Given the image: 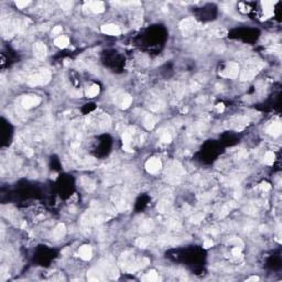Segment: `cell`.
Masks as SVG:
<instances>
[{
  "label": "cell",
  "instance_id": "obj_12",
  "mask_svg": "<svg viewBox=\"0 0 282 282\" xmlns=\"http://www.w3.org/2000/svg\"><path fill=\"white\" fill-rule=\"evenodd\" d=\"M98 93H99V86L96 85V84H94V85L90 86V87L86 90V96L93 98V97L97 96Z\"/></svg>",
  "mask_w": 282,
  "mask_h": 282
},
{
  "label": "cell",
  "instance_id": "obj_9",
  "mask_svg": "<svg viewBox=\"0 0 282 282\" xmlns=\"http://www.w3.org/2000/svg\"><path fill=\"white\" fill-rule=\"evenodd\" d=\"M54 43H55V45L59 46V48L64 49V48H66V46L69 44V38H67V37L61 35V37H59V38H56V39H55Z\"/></svg>",
  "mask_w": 282,
  "mask_h": 282
},
{
  "label": "cell",
  "instance_id": "obj_20",
  "mask_svg": "<svg viewBox=\"0 0 282 282\" xmlns=\"http://www.w3.org/2000/svg\"><path fill=\"white\" fill-rule=\"evenodd\" d=\"M72 6H73V3L71 1H63V3H61V7L64 10H69L72 8Z\"/></svg>",
  "mask_w": 282,
  "mask_h": 282
},
{
  "label": "cell",
  "instance_id": "obj_18",
  "mask_svg": "<svg viewBox=\"0 0 282 282\" xmlns=\"http://www.w3.org/2000/svg\"><path fill=\"white\" fill-rule=\"evenodd\" d=\"M171 139H172V138H171V135L169 132H164V133H162V136H161V141L164 143L171 142Z\"/></svg>",
  "mask_w": 282,
  "mask_h": 282
},
{
  "label": "cell",
  "instance_id": "obj_1",
  "mask_svg": "<svg viewBox=\"0 0 282 282\" xmlns=\"http://www.w3.org/2000/svg\"><path fill=\"white\" fill-rule=\"evenodd\" d=\"M50 78H51V73L48 71V69H43V71H41L40 73L31 76V77L28 79V83L32 86L43 85V84H46V83L50 80Z\"/></svg>",
  "mask_w": 282,
  "mask_h": 282
},
{
  "label": "cell",
  "instance_id": "obj_21",
  "mask_svg": "<svg viewBox=\"0 0 282 282\" xmlns=\"http://www.w3.org/2000/svg\"><path fill=\"white\" fill-rule=\"evenodd\" d=\"M232 254H233V256H234V257H236V258H239V257H241V250H240V248H238V247H235L234 249H233V251H232Z\"/></svg>",
  "mask_w": 282,
  "mask_h": 282
},
{
  "label": "cell",
  "instance_id": "obj_8",
  "mask_svg": "<svg viewBox=\"0 0 282 282\" xmlns=\"http://www.w3.org/2000/svg\"><path fill=\"white\" fill-rule=\"evenodd\" d=\"M268 132L272 135L273 137H278L281 133V124L280 122H273L268 128Z\"/></svg>",
  "mask_w": 282,
  "mask_h": 282
},
{
  "label": "cell",
  "instance_id": "obj_13",
  "mask_svg": "<svg viewBox=\"0 0 282 282\" xmlns=\"http://www.w3.org/2000/svg\"><path fill=\"white\" fill-rule=\"evenodd\" d=\"M180 27H181L182 29H185V30H190V29H192L193 27H195V21L191 18L185 19V20H183L181 23H180Z\"/></svg>",
  "mask_w": 282,
  "mask_h": 282
},
{
  "label": "cell",
  "instance_id": "obj_3",
  "mask_svg": "<svg viewBox=\"0 0 282 282\" xmlns=\"http://www.w3.org/2000/svg\"><path fill=\"white\" fill-rule=\"evenodd\" d=\"M161 167H162L161 161L156 158L149 159V160L147 161V163H146V169H147V171L150 173H156L161 169Z\"/></svg>",
  "mask_w": 282,
  "mask_h": 282
},
{
  "label": "cell",
  "instance_id": "obj_16",
  "mask_svg": "<svg viewBox=\"0 0 282 282\" xmlns=\"http://www.w3.org/2000/svg\"><path fill=\"white\" fill-rule=\"evenodd\" d=\"M274 159H275V156L272 151H268L266 154H264V163H267V164H269V165L272 164V163L274 162Z\"/></svg>",
  "mask_w": 282,
  "mask_h": 282
},
{
  "label": "cell",
  "instance_id": "obj_6",
  "mask_svg": "<svg viewBox=\"0 0 282 282\" xmlns=\"http://www.w3.org/2000/svg\"><path fill=\"white\" fill-rule=\"evenodd\" d=\"M33 52H34V55L38 59L42 60V59L45 58L46 55V46L43 43H41V42H38L33 46Z\"/></svg>",
  "mask_w": 282,
  "mask_h": 282
},
{
  "label": "cell",
  "instance_id": "obj_2",
  "mask_svg": "<svg viewBox=\"0 0 282 282\" xmlns=\"http://www.w3.org/2000/svg\"><path fill=\"white\" fill-rule=\"evenodd\" d=\"M239 73V66L236 63H229L227 65V67L225 69L224 73H222L223 76L225 77H229V78H236L238 76Z\"/></svg>",
  "mask_w": 282,
  "mask_h": 282
},
{
  "label": "cell",
  "instance_id": "obj_27",
  "mask_svg": "<svg viewBox=\"0 0 282 282\" xmlns=\"http://www.w3.org/2000/svg\"><path fill=\"white\" fill-rule=\"evenodd\" d=\"M212 246H213V241L212 240H206L204 243V247L205 248H209V247H212Z\"/></svg>",
  "mask_w": 282,
  "mask_h": 282
},
{
  "label": "cell",
  "instance_id": "obj_4",
  "mask_svg": "<svg viewBox=\"0 0 282 282\" xmlns=\"http://www.w3.org/2000/svg\"><path fill=\"white\" fill-rule=\"evenodd\" d=\"M40 101H41L40 97L34 96V95H30V96H25L24 98L22 99V103L21 104H22V106L24 108L29 109V108H32V107L38 106L40 104Z\"/></svg>",
  "mask_w": 282,
  "mask_h": 282
},
{
  "label": "cell",
  "instance_id": "obj_5",
  "mask_svg": "<svg viewBox=\"0 0 282 282\" xmlns=\"http://www.w3.org/2000/svg\"><path fill=\"white\" fill-rule=\"evenodd\" d=\"M101 32L106 33L108 35H119L121 33V30L119 29V27L115 24H105L101 27Z\"/></svg>",
  "mask_w": 282,
  "mask_h": 282
},
{
  "label": "cell",
  "instance_id": "obj_19",
  "mask_svg": "<svg viewBox=\"0 0 282 282\" xmlns=\"http://www.w3.org/2000/svg\"><path fill=\"white\" fill-rule=\"evenodd\" d=\"M147 279L150 280V281H156V280L159 279V277H158V274H156V271L152 270V271H150V272L147 274Z\"/></svg>",
  "mask_w": 282,
  "mask_h": 282
},
{
  "label": "cell",
  "instance_id": "obj_22",
  "mask_svg": "<svg viewBox=\"0 0 282 282\" xmlns=\"http://www.w3.org/2000/svg\"><path fill=\"white\" fill-rule=\"evenodd\" d=\"M62 33V27L61 25H56V27L53 28V30H52V34L53 35H59Z\"/></svg>",
  "mask_w": 282,
  "mask_h": 282
},
{
  "label": "cell",
  "instance_id": "obj_25",
  "mask_svg": "<svg viewBox=\"0 0 282 282\" xmlns=\"http://www.w3.org/2000/svg\"><path fill=\"white\" fill-rule=\"evenodd\" d=\"M224 104H218L217 106H216V109H217L218 112H222L223 110H224Z\"/></svg>",
  "mask_w": 282,
  "mask_h": 282
},
{
  "label": "cell",
  "instance_id": "obj_24",
  "mask_svg": "<svg viewBox=\"0 0 282 282\" xmlns=\"http://www.w3.org/2000/svg\"><path fill=\"white\" fill-rule=\"evenodd\" d=\"M226 33H227V31L225 30V29H218V30L216 31V34H217L218 37H224V35H226Z\"/></svg>",
  "mask_w": 282,
  "mask_h": 282
},
{
  "label": "cell",
  "instance_id": "obj_14",
  "mask_svg": "<svg viewBox=\"0 0 282 282\" xmlns=\"http://www.w3.org/2000/svg\"><path fill=\"white\" fill-rule=\"evenodd\" d=\"M131 103H132L131 96H129V95H124L121 98V104H120V106H121V108L126 109V108H128L129 106L131 105Z\"/></svg>",
  "mask_w": 282,
  "mask_h": 282
},
{
  "label": "cell",
  "instance_id": "obj_28",
  "mask_svg": "<svg viewBox=\"0 0 282 282\" xmlns=\"http://www.w3.org/2000/svg\"><path fill=\"white\" fill-rule=\"evenodd\" d=\"M258 280H259L258 277H252V278H250V279H248L247 281H258Z\"/></svg>",
  "mask_w": 282,
  "mask_h": 282
},
{
  "label": "cell",
  "instance_id": "obj_26",
  "mask_svg": "<svg viewBox=\"0 0 282 282\" xmlns=\"http://www.w3.org/2000/svg\"><path fill=\"white\" fill-rule=\"evenodd\" d=\"M270 187H271V186L269 185L268 183H262V185H261V188H262V190H264V191H268V190H270Z\"/></svg>",
  "mask_w": 282,
  "mask_h": 282
},
{
  "label": "cell",
  "instance_id": "obj_11",
  "mask_svg": "<svg viewBox=\"0 0 282 282\" xmlns=\"http://www.w3.org/2000/svg\"><path fill=\"white\" fill-rule=\"evenodd\" d=\"M65 234V226L63 224H60L58 227L55 228L54 232H53V237L55 239H59V238H62Z\"/></svg>",
  "mask_w": 282,
  "mask_h": 282
},
{
  "label": "cell",
  "instance_id": "obj_15",
  "mask_svg": "<svg viewBox=\"0 0 282 282\" xmlns=\"http://www.w3.org/2000/svg\"><path fill=\"white\" fill-rule=\"evenodd\" d=\"M143 124H145V127L147 129H152L154 127V120H153V118L151 117V116H146L145 117V120H143Z\"/></svg>",
  "mask_w": 282,
  "mask_h": 282
},
{
  "label": "cell",
  "instance_id": "obj_10",
  "mask_svg": "<svg viewBox=\"0 0 282 282\" xmlns=\"http://www.w3.org/2000/svg\"><path fill=\"white\" fill-rule=\"evenodd\" d=\"M90 8L93 12H96V13H100L105 10V7H104V3L101 1H95V3H90Z\"/></svg>",
  "mask_w": 282,
  "mask_h": 282
},
{
  "label": "cell",
  "instance_id": "obj_17",
  "mask_svg": "<svg viewBox=\"0 0 282 282\" xmlns=\"http://www.w3.org/2000/svg\"><path fill=\"white\" fill-rule=\"evenodd\" d=\"M149 244H150V239H148V238H139L137 240V245L139 246V247H142V248H146Z\"/></svg>",
  "mask_w": 282,
  "mask_h": 282
},
{
  "label": "cell",
  "instance_id": "obj_23",
  "mask_svg": "<svg viewBox=\"0 0 282 282\" xmlns=\"http://www.w3.org/2000/svg\"><path fill=\"white\" fill-rule=\"evenodd\" d=\"M29 1H17L16 3V5H17V7L18 8H20V9H22V8H24V7H27L28 5H29Z\"/></svg>",
  "mask_w": 282,
  "mask_h": 282
},
{
  "label": "cell",
  "instance_id": "obj_7",
  "mask_svg": "<svg viewBox=\"0 0 282 282\" xmlns=\"http://www.w3.org/2000/svg\"><path fill=\"white\" fill-rule=\"evenodd\" d=\"M92 255H93V250L90 246L85 245L79 248V257L83 260H90L92 258Z\"/></svg>",
  "mask_w": 282,
  "mask_h": 282
}]
</instances>
